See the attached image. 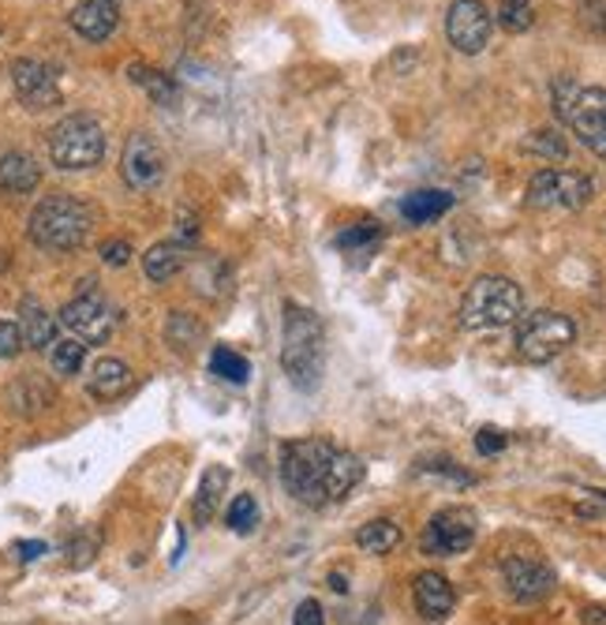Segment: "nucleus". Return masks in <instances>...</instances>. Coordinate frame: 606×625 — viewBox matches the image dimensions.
Masks as SVG:
<instances>
[{"mask_svg": "<svg viewBox=\"0 0 606 625\" xmlns=\"http://www.w3.org/2000/svg\"><path fill=\"white\" fill-rule=\"evenodd\" d=\"M198 229H203V225H198V214L187 211V206H180V211H176V236H173V240L184 244V248H195Z\"/></svg>", "mask_w": 606, "mask_h": 625, "instance_id": "36", "label": "nucleus"}, {"mask_svg": "<svg viewBox=\"0 0 606 625\" xmlns=\"http://www.w3.org/2000/svg\"><path fill=\"white\" fill-rule=\"evenodd\" d=\"M128 79L136 83V87L143 90L150 101H154V106L173 109L176 101H180V87H176L173 75L161 72V68H150V64H143V61H131L128 64Z\"/></svg>", "mask_w": 606, "mask_h": 625, "instance_id": "22", "label": "nucleus"}, {"mask_svg": "<svg viewBox=\"0 0 606 625\" xmlns=\"http://www.w3.org/2000/svg\"><path fill=\"white\" fill-rule=\"evenodd\" d=\"M101 262H106V267H128L131 244L128 240H106L101 244Z\"/></svg>", "mask_w": 606, "mask_h": 625, "instance_id": "39", "label": "nucleus"}, {"mask_svg": "<svg viewBox=\"0 0 606 625\" xmlns=\"http://www.w3.org/2000/svg\"><path fill=\"white\" fill-rule=\"evenodd\" d=\"M501 581H506V592L513 595L517 603H543L551 600L558 589V573L539 558H524L513 554L501 562Z\"/></svg>", "mask_w": 606, "mask_h": 625, "instance_id": "13", "label": "nucleus"}, {"mask_svg": "<svg viewBox=\"0 0 606 625\" xmlns=\"http://www.w3.org/2000/svg\"><path fill=\"white\" fill-rule=\"evenodd\" d=\"M420 472H439V476H450V479H457L461 487H468V483H476V476H472V472H464V468H457V461H431V465H420Z\"/></svg>", "mask_w": 606, "mask_h": 625, "instance_id": "38", "label": "nucleus"}, {"mask_svg": "<svg viewBox=\"0 0 606 625\" xmlns=\"http://www.w3.org/2000/svg\"><path fill=\"white\" fill-rule=\"evenodd\" d=\"M461 326L464 330H501L513 326L524 315V292L513 278H501V273H483L468 285L461 297Z\"/></svg>", "mask_w": 606, "mask_h": 625, "instance_id": "4", "label": "nucleus"}, {"mask_svg": "<svg viewBox=\"0 0 606 625\" xmlns=\"http://www.w3.org/2000/svg\"><path fill=\"white\" fill-rule=\"evenodd\" d=\"M595 195V184L576 169H539L528 180V206L535 211H584Z\"/></svg>", "mask_w": 606, "mask_h": 625, "instance_id": "8", "label": "nucleus"}, {"mask_svg": "<svg viewBox=\"0 0 606 625\" xmlns=\"http://www.w3.org/2000/svg\"><path fill=\"white\" fill-rule=\"evenodd\" d=\"M524 150H528V154H535V158H543V161H565V158H570V143H565L554 128L532 131V136L524 139Z\"/></svg>", "mask_w": 606, "mask_h": 625, "instance_id": "28", "label": "nucleus"}, {"mask_svg": "<svg viewBox=\"0 0 606 625\" xmlns=\"http://www.w3.org/2000/svg\"><path fill=\"white\" fill-rule=\"evenodd\" d=\"M4 401H8V409H12L15 416L31 420V416H42V412L53 409L56 390H53V382L45 375H34L31 371V375H19L15 382H8Z\"/></svg>", "mask_w": 606, "mask_h": 625, "instance_id": "16", "label": "nucleus"}, {"mask_svg": "<svg viewBox=\"0 0 606 625\" xmlns=\"http://www.w3.org/2000/svg\"><path fill=\"white\" fill-rule=\"evenodd\" d=\"M517 334H513V348L524 364H551L565 353V348L576 341V326L570 315L554 308H539V311H528L520 315L517 322Z\"/></svg>", "mask_w": 606, "mask_h": 625, "instance_id": "7", "label": "nucleus"}, {"mask_svg": "<svg viewBox=\"0 0 606 625\" xmlns=\"http://www.w3.org/2000/svg\"><path fill=\"white\" fill-rule=\"evenodd\" d=\"M120 176L131 192H154L165 180V150L150 131H131L125 154H120Z\"/></svg>", "mask_w": 606, "mask_h": 625, "instance_id": "10", "label": "nucleus"}, {"mask_svg": "<svg viewBox=\"0 0 606 625\" xmlns=\"http://www.w3.org/2000/svg\"><path fill=\"white\" fill-rule=\"evenodd\" d=\"M509 446V434L498 431V428H479L476 434V450L483 453V457H495V453H501Z\"/></svg>", "mask_w": 606, "mask_h": 625, "instance_id": "37", "label": "nucleus"}, {"mask_svg": "<svg viewBox=\"0 0 606 625\" xmlns=\"http://www.w3.org/2000/svg\"><path fill=\"white\" fill-rule=\"evenodd\" d=\"M68 23L87 42H106L120 26V0H75Z\"/></svg>", "mask_w": 606, "mask_h": 625, "instance_id": "15", "label": "nucleus"}, {"mask_svg": "<svg viewBox=\"0 0 606 625\" xmlns=\"http://www.w3.org/2000/svg\"><path fill=\"white\" fill-rule=\"evenodd\" d=\"M401 525H393L390 517H375V520H367V525H359V532H356V547L364 554H390L401 547Z\"/></svg>", "mask_w": 606, "mask_h": 625, "instance_id": "25", "label": "nucleus"}, {"mask_svg": "<svg viewBox=\"0 0 606 625\" xmlns=\"http://www.w3.org/2000/svg\"><path fill=\"white\" fill-rule=\"evenodd\" d=\"M498 23L509 34H524L535 23V8L532 0H498Z\"/></svg>", "mask_w": 606, "mask_h": 625, "instance_id": "29", "label": "nucleus"}, {"mask_svg": "<svg viewBox=\"0 0 606 625\" xmlns=\"http://www.w3.org/2000/svg\"><path fill=\"white\" fill-rule=\"evenodd\" d=\"M378 240H382V229H378L375 222H359V225H348V229L337 236V248L348 255H367Z\"/></svg>", "mask_w": 606, "mask_h": 625, "instance_id": "30", "label": "nucleus"}, {"mask_svg": "<svg viewBox=\"0 0 606 625\" xmlns=\"http://www.w3.org/2000/svg\"><path fill=\"white\" fill-rule=\"evenodd\" d=\"M50 364H53V375L61 378H72L83 371V364H87V345H83L79 337H64L53 345L50 353Z\"/></svg>", "mask_w": 606, "mask_h": 625, "instance_id": "27", "label": "nucleus"}, {"mask_svg": "<svg viewBox=\"0 0 606 625\" xmlns=\"http://www.w3.org/2000/svg\"><path fill=\"white\" fill-rule=\"evenodd\" d=\"M23 330H19V322L12 319H0V359H15L23 353Z\"/></svg>", "mask_w": 606, "mask_h": 625, "instance_id": "35", "label": "nucleus"}, {"mask_svg": "<svg viewBox=\"0 0 606 625\" xmlns=\"http://www.w3.org/2000/svg\"><path fill=\"white\" fill-rule=\"evenodd\" d=\"M94 233V211L75 195H45L31 211L26 236L42 251H79Z\"/></svg>", "mask_w": 606, "mask_h": 625, "instance_id": "3", "label": "nucleus"}, {"mask_svg": "<svg viewBox=\"0 0 606 625\" xmlns=\"http://www.w3.org/2000/svg\"><path fill=\"white\" fill-rule=\"evenodd\" d=\"M12 551H15L19 562H37V558H42L45 551H50V547H45L42 539H19V543L12 547Z\"/></svg>", "mask_w": 606, "mask_h": 625, "instance_id": "41", "label": "nucleus"}, {"mask_svg": "<svg viewBox=\"0 0 606 625\" xmlns=\"http://www.w3.org/2000/svg\"><path fill=\"white\" fill-rule=\"evenodd\" d=\"M476 532H479L476 509L446 506L428 520V528H423V551L434 558H457L476 543Z\"/></svg>", "mask_w": 606, "mask_h": 625, "instance_id": "9", "label": "nucleus"}, {"mask_svg": "<svg viewBox=\"0 0 606 625\" xmlns=\"http://www.w3.org/2000/svg\"><path fill=\"white\" fill-rule=\"evenodd\" d=\"M229 483H232V472L225 465H210L198 476V491H195V502H192V520L198 528L210 525L221 498L229 495Z\"/></svg>", "mask_w": 606, "mask_h": 625, "instance_id": "19", "label": "nucleus"}, {"mask_svg": "<svg viewBox=\"0 0 606 625\" xmlns=\"http://www.w3.org/2000/svg\"><path fill=\"white\" fill-rule=\"evenodd\" d=\"M225 525L240 536L255 532V525H259V502H255L251 495H236L229 502V509H225Z\"/></svg>", "mask_w": 606, "mask_h": 625, "instance_id": "31", "label": "nucleus"}, {"mask_svg": "<svg viewBox=\"0 0 606 625\" xmlns=\"http://www.w3.org/2000/svg\"><path fill=\"white\" fill-rule=\"evenodd\" d=\"M210 375L225 378V382H232V386H244V382H248V375H251V364L236 353V348L217 345L210 353Z\"/></svg>", "mask_w": 606, "mask_h": 625, "instance_id": "26", "label": "nucleus"}, {"mask_svg": "<svg viewBox=\"0 0 606 625\" xmlns=\"http://www.w3.org/2000/svg\"><path fill=\"white\" fill-rule=\"evenodd\" d=\"M412 595H415V611H420L428 622H446L453 607H457V592H453L450 576H442L439 570H428V573L415 576Z\"/></svg>", "mask_w": 606, "mask_h": 625, "instance_id": "17", "label": "nucleus"}, {"mask_svg": "<svg viewBox=\"0 0 606 625\" xmlns=\"http://www.w3.org/2000/svg\"><path fill=\"white\" fill-rule=\"evenodd\" d=\"M453 211V195L450 192H439V187H423V192H412L404 195L401 203V214L409 225H428V222H439L442 214Z\"/></svg>", "mask_w": 606, "mask_h": 625, "instance_id": "24", "label": "nucleus"}, {"mask_svg": "<svg viewBox=\"0 0 606 625\" xmlns=\"http://www.w3.org/2000/svg\"><path fill=\"white\" fill-rule=\"evenodd\" d=\"M12 87H15V98L23 101L31 112H42V109H56L64 101L61 94V83L50 64L34 61V56H19L12 64Z\"/></svg>", "mask_w": 606, "mask_h": 625, "instance_id": "14", "label": "nucleus"}, {"mask_svg": "<svg viewBox=\"0 0 606 625\" xmlns=\"http://www.w3.org/2000/svg\"><path fill=\"white\" fill-rule=\"evenodd\" d=\"M490 31H495V19H490L483 0H453L446 12V37L450 45L464 56H479L490 45Z\"/></svg>", "mask_w": 606, "mask_h": 625, "instance_id": "11", "label": "nucleus"}, {"mask_svg": "<svg viewBox=\"0 0 606 625\" xmlns=\"http://www.w3.org/2000/svg\"><path fill=\"white\" fill-rule=\"evenodd\" d=\"M576 19L592 37L606 42V0H576Z\"/></svg>", "mask_w": 606, "mask_h": 625, "instance_id": "32", "label": "nucleus"}, {"mask_svg": "<svg viewBox=\"0 0 606 625\" xmlns=\"http://www.w3.org/2000/svg\"><path fill=\"white\" fill-rule=\"evenodd\" d=\"M198 334H203V326L198 322H192L184 315V311H176L173 319H169V326H165V337L173 341L176 348H187V345H195Z\"/></svg>", "mask_w": 606, "mask_h": 625, "instance_id": "34", "label": "nucleus"}, {"mask_svg": "<svg viewBox=\"0 0 606 625\" xmlns=\"http://www.w3.org/2000/svg\"><path fill=\"white\" fill-rule=\"evenodd\" d=\"M61 326L72 330L83 345H106L117 330V315L98 292H79L75 300L61 308Z\"/></svg>", "mask_w": 606, "mask_h": 625, "instance_id": "12", "label": "nucleus"}, {"mask_svg": "<svg viewBox=\"0 0 606 625\" xmlns=\"http://www.w3.org/2000/svg\"><path fill=\"white\" fill-rule=\"evenodd\" d=\"M292 625H326V611H322L318 600H303L292 614Z\"/></svg>", "mask_w": 606, "mask_h": 625, "instance_id": "40", "label": "nucleus"}, {"mask_svg": "<svg viewBox=\"0 0 606 625\" xmlns=\"http://www.w3.org/2000/svg\"><path fill=\"white\" fill-rule=\"evenodd\" d=\"M131 382H136V375H131L125 359L101 356L87 375V394L94 401H117V397H125L131 390Z\"/></svg>", "mask_w": 606, "mask_h": 625, "instance_id": "18", "label": "nucleus"}, {"mask_svg": "<svg viewBox=\"0 0 606 625\" xmlns=\"http://www.w3.org/2000/svg\"><path fill=\"white\" fill-rule=\"evenodd\" d=\"M329 584H334V592H348V584H345V576H340V573H329Z\"/></svg>", "mask_w": 606, "mask_h": 625, "instance_id": "42", "label": "nucleus"}, {"mask_svg": "<svg viewBox=\"0 0 606 625\" xmlns=\"http://www.w3.org/2000/svg\"><path fill=\"white\" fill-rule=\"evenodd\" d=\"M326 367V330L322 319L303 304H285V337H281V371L300 394H311L322 382Z\"/></svg>", "mask_w": 606, "mask_h": 625, "instance_id": "2", "label": "nucleus"}, {"mask_svg": "<svg viewBox=\"0 0 606 625\" xmlns=\"http://www.w3.org/2000/svg\"><path fill=\"white\" fill-rule=\"evenodd\" d=\"M42 184V165L23 154V150H8L0 154V192L4 195H31Z\"/></svg>", "mask_w": 606, "mask_h": 625, "instance_id": "20", "label": "nucleus"}, {"mask_svg": "<svg viewBox=\"0 0 606 625\" xmlns=\"http://www.w3.org/2000/svg\"><path fill=\"white\" fill-rule=\"evenodd\" d=\"M551 101H554V117L562 125H570L573 136L592 154L606 158V87H581L570 75H562L551 87Z\"/></svg>", "mask_w": 606, "mask_h": 625, "instance_id": "5", "label": "nucleus"}, {"mask_svg": "<svg viewBox=\"0 0 606 625\" xmlns=\"http://www.w3.org/2000/svg\"><path fill=\"white\" fill-rule=\"evenodd\" d=\"M281 483L300 506L326 509L364 483V461L326 439H296L281 446Z\"/></svg>", "mask_w": 606, "mask_h": 625, "instance_id": "1", "label": "nucleus"}, {"mask_svg": "<svg viewBox=\"0 0 606 625\" xmlns=\"http://www.w3.org/2000/svg\"><path fill=\"white\" fill-rule=\"evenodd\" d=\"M50 161L64 173H87L106 158V128L94 112H68L45 136Z\"/></svg>", "mask_w": 606, "mask_h": 625, "instance_id": "6", "label": "nucleus"}, {"mask_svg": "<svg viewBox=\"0 0 606 625\" xmlns=\"http://www.w3.org/2000/svg\"><path fill=\"white\" fill-rule=\"evenodd\" d=\"M94 554H98V536L94 532H79L68 547H64V558H68L72 570H87L94 562Z\"/></svg>", "mask_w": 606, "mask_h": 625, "instance_id": "33", "label": "nucleus"}, {"mask_svg": "<svg viewBox=\"0 0 606 625\" xmlns=\"http://www.w3.org/2000/svg\"><path fill=\"white\" fill-rule=\"evenodd\" d=\"M187 259H192V248H184V244L176 240H158L154 248H147L143 255V270L154 285H165V281H173L176 273L187 267Z\"/></svg>", "mask_w": 606, "mask_h": 625, "instance_id": "21", "label": "nucleus"}, {"mask_svg": "<svg viewBox=\"0 0 606 625\" xmlns=\"http://www.w3.org/2000/svg\"><path fill=\"white\" fill-rule=\"evenodd\" d=\"M19 330H23L26 348H50L56 345V319L42 308V300L26 297L19 304Z\"/></svg>", "mask_w": 606, "mask_h": 625, "instance_id": "23", "label": "nucleus"}]
</instances>
